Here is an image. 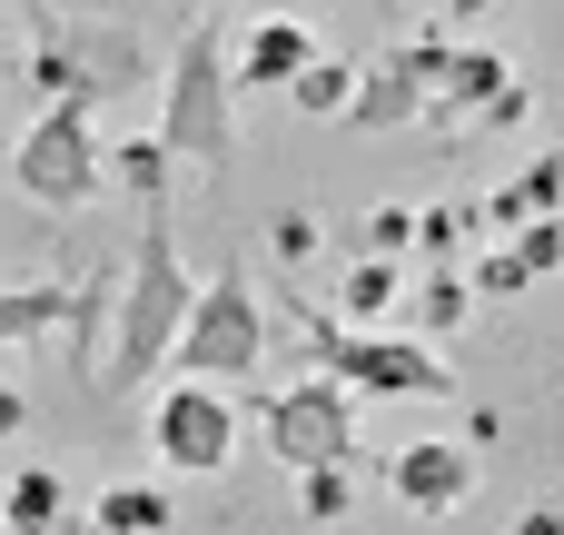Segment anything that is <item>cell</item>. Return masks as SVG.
Instances as JSON below:
<instances>
[{"instance_id": "obj_1", "label": "cell", "mask_w": 564, "mask_h": 535, "mask_svg": "<svg viewBox=\"0 0 564 535\" xmlns=\"http://www.w3.org/2000/svg\"><path fill=\"white\" fill-rule=\"evenodd\" d=\"M188 298L198 288L178 268V218H169V199H139V248L119 268V298H109V367H99L109 397H139L169 377V338H178Z\"/></svg>"}, {"instance_id": "obj_2", "label": "cell", "mask_w": 564, "mask_h": 535, "mask_svg": "<svg viewBox=\"0 0 564 535\" xmlns=\"http://www.w3.org/2000/svg\"><path fill=\"white\" fill-rule=\"evenodd\" d=\"M30 10V89L50 109H99V99H129L149 89V40L129 20H79V10H50V0H20Z\"/></svg>"}, {"instance_id": "obj_3", "label": "cell", "mask_w": 564, "mask_h": 535, "mask_svg": "<svg viewBox=\"0 0 564 535\" xmlns=\"http://www.w3.org/2000/svg\"><path fill=\"white\" fill-rule=\"evenodd\" d=\"M178 169H228L238 159V79H228V20L178 30V60L159 79V129H149Z\"/></svg>"}, {"instance_id": "obj_4", "label": "cell", "mask_w": 564, "mask_h": 535, "mask_svg": "<svg viewBox=\"0 0 564 535\" xmlns=\"http://www.w3.org/2000/svg\"><path fill=\"white\" fill-rule=\"evenodd\" d=\"M278 308L297 318L307 357H317L327 377H347L357 397H456V367H446L426 338H377V328H347V318H327L297 278H278Z\"/></svg>"}, {"instance_id": "obj_5", "label": "cell", "mask_w": 564, "mask_h": 535, "mask_svg": "<svg viewBox=\"0 0 564 535\" xmlns=\"http://www.w3.org/2000/svg\"><path fill=\"white\" fill-rule=\"evenodd\" d=\"M169 367L198 377V387H258V367H268L258 258H228V268L188 298V318H178V338H169Z\"/></svg>"}, {"instance_id": "obj_6", "label": "cell", "mask_w": 564, "mask_h": 535, "mask_svg": "<svg viewBox=\"0 0 564 535\" xmlns=\"http://www.w3.org/2000/svg\"><path fill=\"white\" fill-rule=\"evenodd\" d=\"M109 179V149L89 129V109H40L20 139H10V189L30 208H89Z\"/></svg>"}, {"instance_id": "obj_7", "label": "cell", "mask_w": 564, "mask_h": 535, "mask_svg": "<svg viewBox=\"0 0 564 535\" xmlns=\"http://www.w3.org/2000/svg\"><path fill=\"white\" fill-rule=\"evenodd\" d=\"M258 417H268V447H278L288 467H347V457H357V387L327 377V367H317L307 387H278Z\"/></svg>"}, {"instance_id": "obj_8", "label": "cell", "mask_w": 564, "mask_h": 535, "mask_svg": "<svg viewBox=\"0 0 564 535\" xmlns=\"http://www.w3.org/2000/svg\"><path fill=\"white\" fill-rule=\"evenodd\" d=\"M149 447H159L169 477H218V467L238 457V407H228L218 387L178 377V387H159V407H149Z\"/></svg>"}, {"instance_id": "obj_9", "label": "cell", "mask_w": 564, "mask_h": 535, "mask_svg": "<svg viewBox=\"0 0 564 535\" xmlns=\"http://www.w3.org/2000/svg\"><path fill=\"white\" fill-rule=\"evenodd\" d=\"M436 60H446V30H426V40H397L357 89H347V129H406L416 109H426V89H436Z\"/></svg>"}, {"instance_id": "obj_10", "label": "cell", "mask_w": 564, "mask_h": 535, "mask_svg": "<svg viewBox=\"0 0 564 535\" xmlns=\"http://www.w3.org/2000/svg\"><path fill=\"white\" fill-rule=\"evenodd\" d=\"M387 486L416 506V516H456V506H476V447H446V437H416L397 467H387Z\"/></svg>"}, {"instance_id": "obj_11", "label": "cell", "mask_w": 564, "mask_h": 535, "mask_svg": "<svg viewBox=\"0 0 564 535\" xmlns=\"http://www.w3.org/2000/svg\"><path fill=\"white\" fill-rule=\"evenodd\" d=\"M307 60H317V30H307V20H288V10H268V20H248V40H238L228 79H238V89H288Z\"/></svg>"}, {"instance_id": "obj_12", "label": "cell", "mask_w": 564, "mask_h": 535, "mask_svg": "<svg viewBox=\"0 0 564 535\" xmlns=\"http://www.w3.org/2000/svg\"><path fill=\"white\" fill-rule=\"evenodd\" d=\"M0 526H10V535H89L59 467H20V477L0 486Z\"/></svg>"}, {"instance_id": "obj_13", "label": "cell", "mask_w": 564, "mask_h": 535, "mask_svg": "<svg viewBox=\"0 0 564 535\" xmlns=\"http://www.w3.org/2000/svg\"><path fill=\"white\" fill-rule=\"evenodd\" d=\"M79 526H89V535H169V526H178V506H169V486L129 477V486H99V496L79 506Z\"/></svg>"}, {"instance_id": "obj_14", "label": "cell", "mask_w": 564, "mask_h": 535, "mask_svg": "<svg viewBox=\"0 0 564 535\" xmlns=\"http://www.w3.org/2000/svg\"><path fill=\"white\" fill-rule=\"evenodd\" d=\"M59 328H69V278H40V288H0V347L59 338Z\"/></svg>"}, {"instance_id": "obj_15", "label": "cell", "mask_w": 564, "mask_h": 535, "mask_svg": "<svg viewBox=\"0 0 564 535\" xmlns=\"http://www.w3.org/2000/svg\"><path fill=\"white\" fill-rule=\"evenodd\" d=\"M406 298V258H357L347 278H337V318L347 328H367V318H387Z\"/></svg>"}, {"instance_id": "obj_16", "label": "cell", "mask_w": 564, "mask_h": 535, "mask_svg": "<svg viewBox=\"0 0 564 535\" xmlns=\"http://www.w3.org/2000/svg\"><path fill=\"white\" fill-rule=\"evenodd\" d=\"M466 308H476V288H466L456 268H416V338H426V347H446V338L466 328Z\"/></svg>"}, {"instance_id": "obj_17", "label": "cell", "mask_w": 564, "mask_h": 535, "mask_svg": "<svg viewBox=\"0 0 564 535\" xmlns=\"http://www.w3.org/2000/svg\"><path fill=\"white\" fill-rule=\"evenodd\" d=\"M347 89H357V69H347V60H327V50L288 79V99H297L307 119H337V109H347Z\"/></svg>"}, {"instance_id": "obj_18", "label": "cell", "mask_w": 564, "mask_h": 535, "mask_svg": "<svg viewBox=\"0 0 564 535\" xmlns=\"http://www.w3.org/2000/svg\"><path fill=\"white\" fill-rule=\"evenodd\" d=\"M169 169H178V159H169L159 139H129V149H109V179H119L129 199H169Z\"/></svg>"}, {"instance_id": "obj_19", "label": "cell", "mask_w": 564, "mask_h": 535, "mask_svg": "<svg viewBox=\"0 0 564 535\" xmlns=\"http://www.w3.org/2000/svg\"><path fill=\"white\" fill-rule=\"evenodd\" d=\"M347 506H357V477H347V467H297V516L337 526Z\"/></svg>"}, {"instance_id": "obj_20", "label": "cell", "mask_w": 564, "mask_h": 535, "mask_svg": "<svg viewBox=\"0 0 564 535\" xmlns=\"http://www.w3.org/2000/svg\"><path fill=\"white\" fill-rule=\"evenodd\" d=\"M516 208L525 218H564V149H535V169L516 179Z\"/></svg>"}, {"instance_id": "obj_21", "label": "cell", "mask_w": 564, "mask_h": 535, "mask_svg": "<svg viewBox=\"0 0 564 535\" xmlns=\"http://www.w3.org/2000/svg\"><path fill=\"white\" fill-rule=\"evenodd\" d=\"M466 288H476V298H516V288H535V278H525V258L496 238L486 258H466Z\"/></svg>"}, {"instance_id": "obj_22", "label": "cell", "mask_w": 564, "mask_h": 535, "mask_svg": "<svg viewBox=\"0 0 564 535\" xmlns=\"http://www.w3.org/2000/svg\"><path fill=\"white\" fill-rule=\"evenodd\" d=\"M506 248L525 258V278H545V268H564V218H525V228H516Z\"/></svg>"}, {"instance_id": "obj_23", "label": "cell", "mask_w": 564, "mask_h": 535, "mask_svg": "<svg viewBox=\"0 0 564 535\" xmlns=\"http://www.w3.org/2000/svg\"><path fill=\"white\" fill-rule=\"evenodd\" d=\"M466 228H476V208H426V218H416V238H406V248H416V258H446V248H456V238H466Z\"/></svg>"}, {"instance_id": "obj_24", "label": "cell", "mask_w": 564, "mask_h": 535, "mask_svg": "<svg viewBox=\"0 0 564 535\" xmlns=\"http://www.w3.org/2000/svg\"><path fill=\"white\" fill-rule=\"evenodd\" d=\"M406 238H416V208H397V199H387V208L367 218V258H406Z\"/></svg>"}, {"instance_id": "obj_25", "label": "cell", "mask_w": 564, "mask_h": 535, "mask_svg": "<svg viewBox=\"0 0 564 535\" xmlns=\"http://www.w3.org/2000/svg\"><path fill=\"white\" fill-rule=\"evenodd\" d=\"M268 248H278V268H307V258H317V218H307V208H288Z\"/></svg>"}, {"instance_id": "obj_26", "label": "cell", "mask_w": 564, "mask_h": 535, "mask_svg": "<svg viewBox=\"0 0 564 535\" xmlns=\"http://www.w3.org/2000/svg\"><path fill=\"white\" fill-rule=\"evenodd\" d=\"M20 427H30V397H20V387H0V447H10Z\"/></svg>"}, {"instance_id": "obj_27", "label": "cell", "mask_w": 564, "mask_h": 535, "mask_svg": "<svg viewBox=\"0 0 564 535\" xmlns=\"http://www.w3.org/2000/svg\"><path fill=\"white\" fill-rule=\"evenodd\" d=\"M516 535H564V506H525V516H516Z\"/></svg>"}, {"instance_id": "obj_28", "label": "cell", "mask_w": 564, "mask_h": 535, "mask_svg": "<svg viewBox=\"0 0 564 535\" xmlns=\"http://www.w3.org/2000/svg\"><path fill=\"white\" fill-rule=\"evenodd\" d=\"M486 10H496V0H446V20H436V30H466V20H486Z\"/></svg>"}]
</instances>
